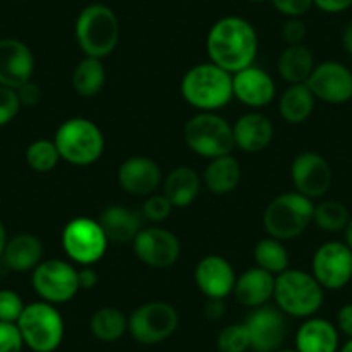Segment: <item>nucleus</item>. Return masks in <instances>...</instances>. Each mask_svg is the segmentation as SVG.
Instances as JSON below:
<instances>
[{"label":"nucleus","mask_w":352,"mask_h":352,"mask_svg":"<svg viewBox=\"0 0 352 352\" xmlns=\"http://www.w3.org/2000/svg\"><path fill=\"white\" fill-rule=\"evenodd\" d=\"M242 180V166L232 154L211 159L202 173V184L214 195H228Z\"/></svg>","instance_id":"obj_27"},{"label":"nucleus","mask_w":352,"mask_h":352,"mask_svg":"<svg viewBox=\"0 0 352 352\" xmlns=\"http://www.w3.org/2000/svg\"><path fill=\"white\" fill-rule=\"evenodd\" d=\"M342 45H344L345 52L352 56V19L345 25L344 32H342Z\"/></svg>","instance_id":"obj_47"},{"label":"nucleus","mask_w":352,"mask_h":352,"mask_svg":"<svg viewBox=\"0 0 352 352\" xmlns=\"http://www.w3.org/2000/svg\"><path fill=\"white\" fill-rule=\"evenodd\" d=\"M351 214L349 209L345 208L342 202L331 201V199H324L314 206L313 223L320 230L327 233H338L344 232L347 226Z\"/></svg>","instance_id":"obj_33"},{"label":"nucleus","mask_w":352,"mask_h":352,"mask_svg":"<svg viewBox=\"0 0 352 352\" xmlns=\"http://www.w3.org/2000/svg\"><path fill=\"white\" fill-rule=\"evenodd\" d=\"M297 352H338L340 333L331 321L311 316L296 331Z\"/></svg>","instance_id":"obj_22"},{"label":"nucleus","mask_w":352,"mask_h":352,"mask_svg":"<svg viewBox=\"0 0 352 352\" xmlns=\"http://www.w3.org/2000/svg\"><path fill=\"white\" fill-rule=\"evenodd\" d=\"M206 50L211 63L235 74L254 64L259 50V36L247 19L225 16L209 28Z\"/></svg>","instance_id":"obj_1"},{"label":"nucleus","mask_w":352,"mask_h":352,"mask_svg":"<svg viewBox=\"0 0 352 352\" xmlns=\"http://www.w3.org/2000/svg\"><path fill=\"white\" fill-rule=\"evenodd\" d=\"M323 299L324 289L313 273L289 268L275 276L273 300L285 316L307 320L321 309Z\"/></svg>","instance_id":"obj_4"},{"label":"nucleus","mask_w":352,"mask_h":352,"mask_svg":"<svg viewBox=\"0 0 352 352\" xmlns=\"http://www.w3.org/2000/svg\"><path fill=\"white\" fill-rule=\"evenodd\" d=\"M25 340L18 324L0 321V352H23Z\"/></svg>","instance_id":"obj_39"},{"label":"nucleus","mask_w":352,"mask_h":352,"mask_svg":"<svg viewBox=\"0 0 352 352\" xmlns=\"http://www.w3.org/2000/svg\"><path fill=\"white\" fill-rule=\"evenodd\" d=\"M32 285L36 296L45 302L59 306L76 297L80 292L78 268L64 259H43L32 272Z\"/></svg>","instance_id":"obj_11"},{"label":"nucleus","mask_w":352,"mask_h":352,"mask_svg":"<svg viewBox=\"0 0 352 352\" xmlns=\"http://www.w3.org/2000/svg\"><path fill=\"white\" fill-rule=\"evenodd\" d=\"M337 330L338 333L345 335L347 338H352V302L344 304L337 313Z\"/></svg>","instance_id":"obj_43"},{"label":"nucleus","mask_w":352,"mask_h":352,"mask_svg":"<svg viewBox=\"0 0 352 352\" xmlns=\"http://www.w3.org/2000/svg\"><path fill=\"white\" fill-rule=\"evenodd\" d=\"M316 106V97L306 83L289 85L278 99V113L289 124H302L311 118Z\"/></svg>","instance_id":"obj_28"},{"label":"nucleus","mask_w":352,"mask_h":352,"mask_svg":"<svg viewBox=\"0 0 352 352\" xmlns=\"http://www.w3.org/2000/svg\"><path fill=\"white\" fill-rule=\"evenodd\" d=\"M273 294H275V275L257 266H252L236 276L233 297L240 306L249 307V309L261 307L264 304H270Z\"/></svg>","instance_id":"obj_23"},{"label":"nucleus","mask_w":352,"mask_h":352,"mask_svg":"<svg viewBox=\"0 0 352 352\" xmlns=\"http://www.w3.org/2000/svg\"><path fill=\"white\" fill-rule=\"evenodd\" d=\"M26 164L36 173H49L57 168L60 161V154L57 151L54 140L40 138V140L32 142L26 148Z\"/></svg>","instance_id":"obj_34"},{"label":"nucleus","mask_w":352,"mask_h":352,"mask_svg":"<svg viewBox=\"0 0 352 352\" xmlns=\"http://www.w3.org/2000/svg\"><path fill=\"white\" fill-rule=\"evenodd\" d=\"M314 204L311 199L299 192L280 194L266 206L263 214V226L276 240H294L302 235L313 223Z\"/></svg>","instance_id":"obj_6"},{"label":"nucleus","mask_w":352,"mask_h":352,"mask_svg":"<svg viewBox=\"0 0 352 352\" xmlns=\"http://www.w3.org/2000/svg\"><path fill=\"white\" fill-rule=\"evenodd\" d=\"M195 285L206 299H223L232 296L236 275L232 263L218 254L204 256L195 266Z\"/></svg>","instance_id":"obj_17"},{"label":"nucleus","mask_w":352,"mask_h":352,"mask_svg":"<svg viewBox=\"0 0 352 352\" xmlns=\"http://www.w3.org/2000/svg\"><path fill=\"white\" fill-rule=\"evenodd\" d=\"M121 35L120 19L106 4H88L74 21V38L87 57L104 59L118 47Z\"/></svg>","instance_id":"obj_3"},{"label":"nucleus","mask_w":352,"mask_h":352,"mask_svg":"<svg viewBox=\"0 0 352 352\" xmlns=\"http://www.w3.org/2000/svg\"><path fill=\"white\" fill-rule=\"evenodd\" d=\"M219 352H247L250 351V338L243 323L226 324L216 338Z\"/></svg>","instance_id":"obj_35"},{"label":"nucleus","mask_w":352,"mask_h":352,"mask_svg":"<svg viewBox=\"0 0 352 352\" xmlns=\"http://www.w3.org/2000/svg\"><path fill=\"white\" fill-rule=\"evenodd\" d=\"M133 252L140 263L155 270L171 268L182 254L180 239L168 228L154 225L142 228L135 236Z\"/></svg>","instance_id":"obj_14"},{"label":"nucleus","mask_w":352,"mask_h":352,"mask_svg":"<svg viewBox=\"0 0 352 352\" xmlns=\"http://www.w3.org/2000/svg\"><path fill=\"white\" fill-rule=\"evenodd\" d=\"M250 2H256V4H261V2H266V0H250Z\"/></svg>","instance_id":"obj_52"},{"label":"nucleus","mask_w":352,"mask_h":352,"mask_svg":"<svg viewBox=\"0 0 352 352\" xmlns=\"http://www.w3.org/2000/svg\"><path fill=\"white\" fill-rule=\"evenodd\" d=\"M306 85L318 100L327 104L337 106L352 99V71L337 60L316 64Z\"/></svg>","instance_id":"obj_16"},{"label":"nucleus","mask_w":352,"mask_h":352,"mask_svg":"<svg viewBox=\"0 0 352 352\" xmlns=\"http://www.w3.org/2000/svg\"><path fill=\"white\" fill-rule=\"evenodd\" d=\"M313 6L327 14H340L352 8V0H313Z\"/></svg>","instance_id":"obj_44"},{"label":"nucleus","mask_w":352,"mask_h":352,"mask_svg":"<svg viewBox=\"0 0 352 352\" xmlns=\"http://www.w3.org/2000/svg\"><path fill=\"white\" fill-rule=\"evenodd\" d=\"M90 331L97 340L113 344L128 333V316L118 307H100L90 318Z\"/></svg>","instance_id":"obj_31"},{"label":"nucleus","mask_w":352,"mask_h":352,"mask_svg":"<svg viewBox=\"0 0 352 352\" xmlns=\"http://www.w3.org/2000/svg\"><path fill=\"white\" fill-rule=\"evenodd\" d=\"M60 243L71 263L94 266L106 256L109 240L99 219L78 216L66 223L60 235Z\"/></svg>","instance_id":"obj_10"},{"label":"nucleus","mask_w":352,"mask_h":352,"mask_svg":"<svg viewBox=\"0 0 352 352\" xmlns=\"http://www.w3.org/2000/svg\"><path fill=\"white\" fill-rule=\"evenodd\" d=\"M344 236H345L344 242L347 243L349 249L352 250V216H351V219H349L347 226H345V230H344Z\"/></svg>","instance_id":"obj_49"},{"label":"nucleus","mask_w":352,"mask_h":352,"mask_svg":"<svg viewBox=\"0 0 352 352\" xmlns=\"http://www.w3.org/2000/svg\"><path fill=\"white\" fill-rule=\"evenodd\" d=\"M35 73V56L18 38H0V85L19 88Z\"/></svg>","instance_id":"obj_20"},{"label":"nucleus","mask_w":352,"mask_h":352,"mask_svg":"<svg viewBox=\"0 0 352 352\" xmlns=\"http://www.w3.org/2000/svg\"><path fill=\"white\" fill-rule=\"evenodd\" d=\"M118 184L133 197H148L162 184L161 166L147 155H131L118 168Z\"/></svg>","instance_id":"obj_18"},{"label":"nucleus","mask_w":352,"mask_h":352,"mask_svg":"<svg viewBox=\"0 0 352 352\" xmlns=\"http://www.w3.org/2000/svg\"><path fill=\"white\" fill-rule=\"evenodd\" d=\"M232 81L233 99L250 109L270 106L276 97V85L273 78L270 76L268 71H264L256 64L233 74Z\"/></svg>","instance_id":"obj_19"},{"label":"nucleus","mask_w":352,"mask_h":352,"mask_svg":"<svg viewBox=\"0 0 352 352\" xmlns=\"http://www.w3.org/2000/svg\"><path fill=\"white\" fill-rule=\"evenodd\" d=\"M232 76L211 60L195 64L182 78V97L197 113H218L233 99Z\"/></svg>","instance_id":"obj_2"},{"label":"nucleus","mask_w":352,"mask_h":352,"mask_svg":"<svg viewBox=\"0 0 352 352\" xmlns=\"http://www.w3.org/2000/svg\"><path fill=\"white\" fill-rule=\"evenodd\" d=\"M338 352H352V338H349V340L338 349Z\"/></svg>","instance_id":"obj_50"},{"label":"nucleus","mask_w":352,"mask_h":352,"mask_svg":"<svg viewBox=\"0 0 352 352\" xmlns=\"http://www.w3.org/2000/svg\"><path fill=\"white\" fill-rule=\"evenodd\" d=\"M184 140L194 154L216 159L232 154L235 148L233 128L218 113H197L185 123Z\"/></svg>","instance_id":"obj_8"},{"label":"nucleus","mask_w":352,"mask_h":352,"mask_svg":"<svg viewBox=\"0 0 352 352\" xmlns=\"http://www.w3.org/2000/svg\"><path fill=\"white\" fill-rule=\"evenodd\" d=\"M276 11L285 18H300L313 8V0H272Z\"/></svg>","instance_id":"obj_41"},{"label":"nucleus","mask_w":352,"mask_h":352,"mask_svg":"<svg viewBox=\"0 0 352 352\" xmlns=\"http://www.w3.org/2000/svg\"><path fill=\"white\" fill-rule=\"evenodd\" d=\"M290 178L296 192L316 201L328 194L333 182V171L327 159L313 151L300 152L290 166Z\"/></svg>","instance_id":"obj_15"},{"label":"nucleus","mask_w":352,"mask_h":352,"mask_svg":"<svg viewBox=\"0 0 352 352\" xmlns=\"http://www.w3.org/2000/svg\"><path fill=\"white\" fill-rule=\"evenodd\" d=\"M0 261L11 272H33L43 261L42 240L32 233H18L8 240V245Z\"/></svg>","instance_id":"obj_24"},{"label":"nucleus","mask_w":352,"mask_h":352,"mask_svg":"<svg viewBox=\"0 0 352 352\" xmlns=\"http://www.w3.org/2000/svg\"><path fill=\"white\" fill-rule=\"evenodd\" d=\"M8 230H6V225L0 221V259H2V254H4L6 245H8Z\"/></svg>","instance_id":"obj_48"},{"label":"nucleus","mask_w":352,"mask_h":352,"mask_svg":"<svg viewBox=\"0 0 352 352\" xmlns=\"http://www.w3.org/2000/svg\"><path fill=\"white\" fill-rule=\"evenodd\" d=\"M54 144L63 161L78 168H87L102 157L106 138L92 120L69 118L59 124L54 135Z\"/></svg>","instance_id":"obj_5"},{"label":"nucleus","mask_w":352,"mask_h":352,"mask_svg":"<svg viewBox=\"0 0 352 352\" xmlns=\"http://www.w3.org/2000/svg\"><path fill=\"white\" fill-rule=\"evenodd\" d=\"M16 324L21 331L25 347L33 352H56L66 333L63 314L57 306L45 300L26 304Z\"/></svg>","instance_id":"obj_7"},{"label":"nucleus","mask_w":352,"mask_h":352,"mask_svg":"<svg viewBox=\"0 0 352 352\" xmlns=\"http://www.w3.org/2000/svg\"><path fill=\"white\" fill-rule=\"evenodd\" d=\"M16 92H18L21 107H35L42 100V88L32 80L26 81L19 88H16Z\"/></svg>","instance_id":"obj_42"},{"label":"nucleus","mask_w":352,"mask_h":352,"mask_svg":"<svg viewBox=\"0 0 352 352\" xmlns=\"http://www.w3.org/2000/svg\"><path fill=\"white\" fill-rule=\"evenodd\" d=\"M226 306L223 299H208L204 304V316L211 321H218L225 316Z\"/></svg>","instance_id":"obj_46"},{"label":"nucleus","mask_w":352,"mask_h":352,"mask_svg":"<svg viewBox=\"0 0 352 352\" xmlns=\"http://www.w3.org/2000/svg\"><path fill=\"white\" fill-rule=\"evenodd\" d=\"M180 324V314L166 300H151L128 316V333L142 345H157L175 335Z\"/></svg>","instance_id":"obj_9"},{"label":"nucleus","mask_w":352,"mask_h":352,"mask_svg":"<svg viewBox=\"0 0 352 352\" xmlns=\"http://www.w3.org/2000/svg\"><path fill=\"white\" fill-rule=\"evenodd\" d=\"M107 240L113 243H131L142 226V212L121 204H113L102 211L99 218Z\"/></svg>","instance_id":"obj_25"},{"label":"nucleus","mask_w":352,"mask_h":352,"mask_svg":"<svg viewBox=\"0 0 352 352\" xmlns=\"http://www.w3.org/2000/svg\"><path fill=\"white\" fill-rule=\"evenodd\" d=\"M173 204L169 202V199L164 194H152L148 197L144 199V204H142V218L148 219L154 225L166 221V219L171 216L173 212Z\"/></svg>","instance_id":"obj_36"},{"label":"nucleus","mask_w":352,"mask_h":352,"mask_svg":"<svg viewBox=\"0 0 352 352\" xmlns=\"http://www.w3.org/2000/svg\"><path fill=\"white\" fill-rule=\"evenodd\" d=\"M78 282H80L81 290H92L99 283V275L94 270V266H81L78 270Z\"/></svg>","instance_id":"obj_45"},{"label":"nucleus","mask_w":352,"mask_h":352,"mask_svg":"<svg viewBox=\"0 0 352 352\" xmlns=\"http://www.w3.org/2000/svg\"><path fill=\"white\" fill-rule=\"evenodd\" d=\"M26 304L21 296L14 290H0V321L4 323H18L19 316L25 311Z\"/></svg>","instance_id":"obj_37"},{"label":"nucleus","mask_w":352,"mask_h":352,"mask_svg":"<svg viewBox=\"0 0 352 352\" xmlns=\"http://www.w3.org/2000/svg\"><path fill=\"white\" fill-rule=\"evenodd\" d=\"M252 257L257 268L272 273V275L275 276L283 273L285 270H289V250L283 245L282 240H276L273 239V236L261 239L259 242L254 245Z\"/></svg>","instance_id":"obj_32"},{"label":"nucleus","mask_w":352,"mask_h":352,"mask_svg":"<svg viewBox=\"0 0 352 352\" xmlns=\"http://www.w3.org/2000/svg\"><path fill=\"white\" fill-rule=\"evenodd\" d=\"M311 273L324 290H340L352 280V250L345 242L321 243L311 261Z\"/></svg>","instance_id":"obj_12"},{"label":"nucleus","mask_w":352,"mask_h":352,"mask_svg":"<svg viewBox=\"0 0 352 352\" xmlns=\"http://www.w3.org/2000/svg\"><path fill=\"white\" fill-rule=\"evenodd\" d=\"M282 40L285 45H300L307 35V28L300 18H287L282 26Z\"/></svg>","instance_id":"obj_40"},{"label":"nucleus","mask_w":352,"mask_h":352,"mask_svg":"<svg viewBox=\"0 0 352 352\" xmlns=\"http://www.w3.org/2000/svg\"><path fill=\"white\" fill-rule=\"evenodd\" d=\"M276 352H297L296 349H280V351H276Z\"/></svg>","instance_id":"obj_51"},{"label":"nucleus","mask_w":352,"mask_h":352,"mask_svg":"<svg viewBox=\"0 0 352 352\" xmlns=\"http://www.w3.org/2000/svg\"><path fill=\"white\" fill-rule=\"evenodd\" d=\"M202 188V176L188 166H178L162 182V194L175 209H185L195 202Z\"/></svg>","instance_id":"obj_26"},{"label":"nucleus","mask_w":352,"mask_h":352,"mask_svg":"<svg viewBox=\"0 0 352 352\" xmlns=\"http://www.w3.org/2000/svg\"><path fill=\"white\" fill-rule=\"evenodd\" d=\"M21 111L18 92L14 88L2 87L0 85V126L11 123Z\"/></svg>","instance_id":"obj_38"},{"label":"nucleus","mask_w":352,"mask_h":352,"mask_svg":"<svg viewBox=\"0 0 352 352\" xmlns=\"http://www.w3.org/2000/svg\"><path fill=\"white\" fill-rule=\"evenodd\" d=\"M232 128L235 148H240L247 154L266 151L275 138V126L272 120L259 111H249L242 114L232 124Z\"/></svg>","instance_id":"obj_21"},{"label":"nucleus","mask_w":352,"mask_h":352,"mask_svg":"<svg viewBox=\"0 0 352 352\" xmlns=\"http://www.w3.org/2000/svg\"><path fill=\"white\" fill-rule=\"evenodd\" d=\"M314 56L311 49L304 43L300 45H287L278 57V74L289 85L306 83L313 73Z\"/></svg>","instance_id":"obj_29"},{"label":"nucleus","mask_w":352,"mask_h":352,"mask_svg":"<svg viewBox=\"0 0 352 352\" xmlns=\"http://www.w3.org/2000/svg\"><path fill=\"white\" fill-rule=\"evenodd\" d=\"M250 338L252 352H276L287 338V316L272 304H264L249 311L243 320Z\"/></svg>","instance_id":"obj_13"},{"label":"nucleus","mask_w":352,"mask_h":352,"mask_svg":"<svg viewBox=\"0 0 352 352\" xmlns=\"http://www.w3.org/2000/svg\"><path fill=\"white\" fill-rule=\"evenodd\" d=\"M71 83H73L74 92L83 99H92L99 96L106 85V67H104L102 59L85 56L74 66Z\"/></svg>","instance_id":"obj_30"}]
</instances>
